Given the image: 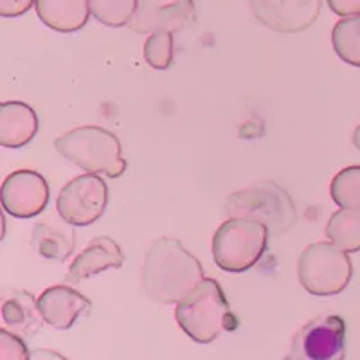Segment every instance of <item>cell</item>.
Segmentation results:
<instances>
[{"label": "cell", "instance_id": "21", "mask_svg": "<svg viewBox=\"0 0 360 360\" xmlns=\"http://www.w3.org/2000/svg\"><path fill=\"white\" fill-rule=\"evenodd\" d=\"M330 195L339 207L360 209V164L340 169L333 176Z\"/></svg>", "mask_w": 360, "mask_h": 360}, {"label": "cell", "instance_id": "8", "mask_svg": "<svg viewBox=\"0 0 360 360\" xmlns=\"http://www.w3.org/2000/svg\"><path fill=\"white\" fill-rule=\"evenodd\" d=\"M108 205V186L98 173L79 175L67 182L56 198V211L74 227H86L103 217Z\"/></svg>", "mask_w": 360, "mask_h": 360}, {"label": "cell", "instance_id": "10", "mask_svg": "<svg viewBox=\"0 0 360 360\" xmlns=\"http://www.w3.org/2000/svg\"><path fill=\"white\" fill-rule=\"evenodd\" d=\"M249 6L258 22L283 34L307 31L321 11V0H249Z\"/></svg>", "mask_w": 360, "mask_h": 360}, {"label": "cell", "instance_id": "7", "mask_svg": "<svg viewBox=\"0 0 360 360\" xmlns=\"http://www.w3.org/2000/svg\"><path fill=\"white\" fill-rule=\"evenodd\" d=\"M346 356V323L333 314L308 321L294 335L288 360H342Z\"/></svg>", "mask_w": 360, "mask_h": 360}, {"label": "cell", "instance_id": "22", "mask_svg": "<svg viewBox=\"0 0 360 360\" xmlns=\"http://www.w3.org/2000/svg\"><path fill=\"white\" fill-rule=\"evenodd\" d=\"M144 60L152 69L166 70L173 63V33L155 31L144 44Z\"/></svg>", "mask_w": 360, "mask_h": 360}, {"label": "cell", "instance_id": "20", "mask_svg": "<svg viewBox=\"0 0 360 360\" xmlns=\"http://www.w3.org/2000/svg\"><path fill=\"white\" fill-rule=\"evenodd\" d=\"M139 9V0H90V13L98 22L108 27H123L130 24Z\"/></svg>", "mask_w": 360, "mask_h": 360}, {"label": "cell", "instance_id": "24", "mask_svg": "<svg viewBox=\"0 0 360 360\" xmlns=\"http://www.w3.org/2000/svg\"><path fill=\"white\" fill-rule=\"evenodd\" d=\"M34 2L37 0H0V15L4 18L20 17L34 8Z\"/></svg>", "mask_w": 360, "mask_h": 360}, {"label": "cell", "instance_id": "2", "mask_svg": "<svg viewBox=\"0 0 360 360\" xmlns=\"http://www.w3.org/2000/svg\"><path fill=\"white\" fill-rule=\"evenodd\" d=\"M175 317L182 332L195 342L209 344L224 332L240 326L229 301L217 279L204 278L182 301L176 303Z\"/></svg>", "mask_w": 360, "mask_h": 360}, {"label": "cell", "instance_id": "9", "mask_svg": "<svg viewBox=\"0 0 360 360\" xmlns=\"http://www.w3.org/2000/svg\"><path fill=\"white\" fill-rule=\"evenodd\" d=\"M0 202L11 217L33 218L49 204V184L33 169H18L2 182Z\"/></svg>", "mask_w": 360, "mask_h": 360}, {"label": "cell", "instance_id": "11", "mask_svg": "<svg viewBox=\"0 0 360 360\" xmlns=\"http://www.w3.org/2000/svg\"><path fill=\"white\" fill-rule=\"evenodd\" d=\"M195 20L197 13L193 0H146L131 18L130 27L141 34H152L155 31L175 33L195 24Z\"/></svg>", "mask_w": 360, "mask_h": 360}, {"label": "cell", "instance_id": "18", "mask_svg": "<svg viewBox=\"0 0 360 360\" xmlns=\"http://www.w3.org/2000/svg\"><path fill=\"white\" fill-rule=\"evenodd\" d=\"M326 238L348 254L360 250V209L340 207L326 225Z\"/></svg>", "mask_w": 360, "mask_h": 360}, {"label": "cell", "instance_id": "17", "mask_svg": "<svg viewBox=\"0 0 360 360\" xmlns=\"http://www.w3.org/2000/svg\"><path fill=\"white\" fill-rule=\"evenodd\" d=\"M2 319L18 335H33L40 330L44 317L37 299L29 292L17 290L2 304Z\"/></svg>", "mask_w": 360, "mask_h": 360}, {"label": "cell", "instance_id": "16", "mask_svg": "<svg viewBox=\"0 0 360 360\" xmlns=\"http://www.w3.org/2000/svg\"><path fill=\"white\" fill-rule=\"evenodd\" d=\"M76 245V231L69 221L56 218H45L33 227V247L40 256L47 259L63 262L72 254Z\"/></svg>", "mask_w": 360, "mask_h": 360}, {"label": "cell", "instance_id": "5", "mask_svg": "<svg viewBox=\"0 0 360 360\" xmlns=\"http://www.w3.org/2000/svg\"><path fill=\"white\" fill-rule=\"evenodd\" d=\"M270 229L250 218H229L213 236V259L225 272H245L263 258Z\"/></svg>", "mask_w": 360, "mask_h": 360}, {"label": "cell", "instance_id": "12", "mask_svg": "<svg viewBox=\"0 0 360 360\" xmlns=\"http://www.w3.org/2000/svg\"><path fill=\"white\" fill-rule=\"evenodd\" d=\"M38 308L44 323L56 330H69L79 317H85L92 310V303L69 285H56L44 290L38 297Z\"/></svg>", "mask_w": 360, "mask_h": 360}, {"label": "cell", "instance_id": "13", "mask_svg": "<svg viewBox=\"0 0 360 360\" xmlns=\"http://www.w3.org/2000/svg\"><path fill=\"white\" fill-rule=\"evenodd\" d=\"M124 263L123 249L108 236L94 238L70 263L65 276L67 283H79L101 274L105 270L121 269Z\"/></svg>", "mask_w": 360, "mask_h": 360}, {"label": "cell", "instance_id": "23", "mask_svg": "<svg viewBox=\"0 0 360 360\" xmlns=\"http://www.w3.org/2000/svg\"><path fill=\"white\" fill-rule=\"evenodd\" d=\"M0 353L2 360H27L31 356L24 340L8 330H0Z\"/></svg>", "mask_w": 360, "mask_h": 360}, {"label": "cell", "instance_id": "1", "mask_svg": "<svg viewBox=\"0 0 360 360\" xmlns=\"http://www.w3.org/2000/svg\"><path fill=\"white\" fill-rule=\"evenodd\" d=\"M204 269L173 238H159L148 247L143 265V288L152 301L176 304L204 279Z\"/></svg>", "mask_w": 360, "mask_h": 360}, {"label": "cell", "instance_id": "14", "mask_svg": "<svg viewBox=\"0 0 360 360\" xmlns=\"http://www.w3.org/2000/svg\"><path fill=\"white\" fill-rule=\"evenodd\" d=\"M38 115L22 101H4L0 105V144L9 150L25 146L38 131Z\"/></svg>", "mask_w": 360, "mask_h": 360}, {"label": "cell", "instance_id": "26", "mask_svg": "<svg viewBox=\"0 0 360 360\" xmlns=\"http://www.w3.org/2000/svg\"><path fill=\"white\" fill-rule=\"evenodd\" d=\"M352 141H353V144H355V146L360 150V123H359V127L355 128V131H353Z\"/></svg>", "mask_w": 360, "mask_h": 360}, {"label": "cell", "instance_id": "4", "mask_svg": "<svg viewBox=\"0 0 360 360\" xmlns=\"http://www.w3.org/2000/svg\"><path fill=\"white\" fill-rule=\"evenodd\" d=\"M229 218H250L266 225L270 233L281 234L295 224V204L281 186L272 180H262L234 191L224 205Z\"/></svg>", "mask_w": 360, "mask_h": 360}, {"label": "cell", "instance_id": "25", "mask_svg": "<svg viewBox=\"0 0 360 360\" xmlns=\"http://www.w3.org/2000/svg\"><path fill=\"white\" fill-rule=\"evenodd\" d=\"M328 8L339 17L360 15V0H326Z\"/></svg>", "mask_w": 360, "mask_h": 360}, {"label": "cell", "instance_id": "15", "mask_svg": "<svg viewBox=\"0 0 360 360\" xmlns=\"http://www.w3.org/2000/svg\"><path fill=\"white\" fill-rule=\"evenodd\" d=\"M37 15L58 33H76L89 22L90 0H37Z\"/></svg>", "mask_w": 360, "mask_h": 360}, {"label": "cell", "instance_id": "3", "mask_svg": "<svg viewBox=\"0 0 360 360\" xmlns=\"http://www.w3.org/2000/svg\"><path fill=\"white\" fill-rule=\"evenodd\" d=\"M58 153L89 173L119 179L127 172L121 143L101 127H79L60 135L54 143Z\"/></svg>", "mask_w": 360, "mask_h": 360}, {"label": "cell", "instance_id": "6", "mask_svg": "<svg viewBox=\"0 0 360 360\" xmlns=\"http://www.w3.org/2000/svg\"><path fill=\"white\" fill-rule=\"evenodd\" d=\"M353 265L348 252L335 243H311L304 247L297 262V278L304 290L311 295L330 297L348 287Z\"/></svg>", "mask_w": 360, "mask_h": 360}, {"label": "cell", "instance_id": "19", "mask_svg": "<svg viewBox=\"0 0 360 360\" xmlns=\"http://www.w3.org/2000/svg\"><path fill=\"white\" fill-rule=\"evenodd\" d=\"M332 45L344 63L360 67V15L337 22L332 31Z\"/></svg>", "mask_w": 360, "mask_h": 360}]
</instances>
